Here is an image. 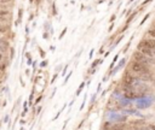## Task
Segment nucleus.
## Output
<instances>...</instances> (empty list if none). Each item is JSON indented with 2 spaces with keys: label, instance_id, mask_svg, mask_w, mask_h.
<instances>
[{
  "label": "nucleus",
  "instance_id": "8",
  "mask_svg": "<svg viewBox=\"0 0 155 130\" xmlns=\"http://www.w3.org/2000/svg\"><path fill=\"white\" fill-rule=\"evenodd\" d=\"M9 28L6 25H4V24H0V33H5L6 30H8Z\"/></svg>",
  "mask_w": 155,
  "mask_h": 130
},
{
  "label": "nucleus",
  "instance_id": "2",
  "mask_svg": "<svg viewBox=\"0 0 155 130\" xmlns=\"http://www.w3.org/2000/svg\"><path fill=\"white\" fill-rule=\"evenodd\" d=\"M133 58H134V60L136 61H138V63H142V64H149L150 63V58L149 57H147V56H144L143 53H141V52H134L133 53Z\"/></svg>",
  "mask_w": 155,
  "mask_h": 130
},
{
  "label": "nucleus",
  "instance_id": "4",
  "mask_svg": "<svg viewBox=\"0 0 155 130\" xmlns=\"http://www.w3.org/2000/svg\"><path fill=\"white\" fill-rule=\"evenodd\" d=\"M142 44L150 50L155 48V40H144V41H142Z\"/></svg>",
  "mask_w": 155,
  "mask_h": 130
},
{
  "label": "nucleus",
  "instance_id": "5",
  "mask_svg": "<svg viewBox=\"0 0 155 130\" xmlns=\"http://www.w3.org/2000/svg\"><path fill=\"white\" fill-rule=\"evenodd\" d=\"M125 98L126 99H134V98H136V93H134L133 91H126L125 92Z\"/></svg>",
  "mask_w": 155,
  "mask_h": 130
},
{
  "label": "nucleus",
  "instance_id": "3",
  "mask_svg": "<svg viewBox=\"0 0 155 130\" xmlns=\"http://www.w3.org/2000/svg\"><path fill=\"white\" fill-rule=\"evenodd\" d=\"M138 50H139V52L141 53H143L144 56H147V57H149V58H152L153 56H154V52H153V50H150V48H148V47H145L142 42H141L139 45H138Z\"/></svg>",
  "mask_w": 155,
  "mask_h": 130
},
{
  "label": "nucleus",
  "instance_id": "7",
  "mask_svg": "<svg viewBox=\"0 0 155 130\" xmlns=\"http://www.w3.org/2000/svg\"><path fill=\"white\" fill-rule=\"evenodd\" d=\"M8 15H9V12H8V11H5V10H0V19L4 18V17H6Z\"/></svg>",
  "mask_w": 155,
  "mask_h": 130
},
{
  "label": "nucleus",
  "instance_id": "9",
  "mask_svg": "<svg viewBox=\"0 0 155 130\" xmlns=\"http://www.w3.org/2000/svg\"><path fill=\"white\" fill-rule=\"evenodd\" d=\"M149 34L153 36V37H155V29H152V30H149Z\"/></svg>",
  "mask_w": 155,
  "mask_h": 130
},
{
  "label": "nucleus",
  "instance_id": "12",
  "mask_svg": "<svg viewBox=\"0 0 155 130\" xmlns=\"http://www.w3.org/2000/svg\"><path fill=\"white\" fill-rule=\"evenodd\" d=\"M0 60H1V54H0Z\"/></svg>",
  "mask_w": 155,
  "mask_h": 130
},
{
  "label": "nucleus",
  "instance_id": "10",
  "mask_svg": "<svg viewBox=\"0 0 155 130\" xmlns=\"http://www.w3.org/2000/svg\"><path fill=\"white\" fill-rule=\"evenodd\" d=\"M9 1H11V0H0V3H1V4H6V3H9Z\"/></svg>",
  "mask_w": 155,
  "mask_h": 130
},
{
  "label": "nucleus",
  "instance_id": "1",
  "mask_svg": "<svg viewBox=\"0 0 155 130\" xmlns=\"http://www.w3.org/2000/svg\"><path fill=\"white\" fill-rule=\"evenodd\" d=\"M131 69H132V71L142 74V75L143 74H148V69L145 67V65L142 64V63H138V61H136V60H134L133 63L131 64Z\"/></svg>",
  "mask_w": 155,
  "mask_h": 130
},
{
  "label": "nucleus",
  "instance_id": "13",
  "mask_svg": "<svg viewBox=\"0 0 155 130\" xmlns=\"http://www.w3.org/2000/svg\"><path fill=\"white\" fill-rule=\"evenodd\" d=\"M1 70H3V69H1V67H0V72H1Z\"/></svg>",
  "mask_w": 155,
  "mask_h": 130
},
{
  "label": "nucleus",
  "instance_id": "6",
  "mask_svg": "<svg viewBox=\"0 0 155 130\" xmlns=\"http://www.w3.org/2000/svg\"><path fill=\"white\" fill-rule=\"evenodd\" d=\"M9 48V42L6 40H0V50L1 51H5Z\"/></svg>",
  "mask_w": 155,
  "mask_h": 130
},
{
  "label": "nucleus",
  "instance_id": "11",
  "mask_svg": "<svg viewBox=\"0 0 155 130\" xmlns=\"http://www.w3.org/2000/svg\"><path fill=\"white\" fill-rule=\"evenodd\" d=\"M149 130H155V125H149Z\"/></svg>",
  "mask_w": 155,
  "mask_h": 130
},
{
  "label": "nucleus",
  "instance_id": "14",
  "mask_svg": "<svg viewBox=\"0 0 155 130\" xmlns=\"http://www.w3.org/2000/svg\"><path fill=\"white\" fill-rule=\"evenodd\" d=\"M154 29H155V24H154Z\"/></svg>",
  "mask_w": 155,
  "mask_h": 130
}]
</instances>
